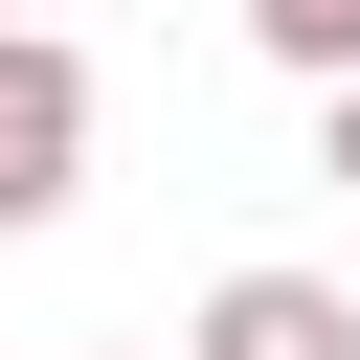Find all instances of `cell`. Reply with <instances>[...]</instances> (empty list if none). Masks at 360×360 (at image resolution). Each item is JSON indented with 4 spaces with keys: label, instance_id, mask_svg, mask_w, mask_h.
<instances>
[{
    "label": "cell",
    "instance_id": "6da1fadb",
    "mask_svg": "<svg viewBox=\"0 0 360 360\" xmlns=\"http://www.w3.org/2000/svg\"><path fill=\"white\" fill-rule=\"evenodd\" d=\"M90 202V45L68 22H0V248Z\"/></svg>",
    "mask_w": 360,
    "mask_h": 360
},
{
    "label": "cell",
    "instance_id": "7a4b0ae2",
    "mask_svg": "<svg viewBox=\"0 0 360 360\" xmlns=\"http://www.w3.org/2000/svg\"><path fill=\"white\" fill-rule=\"evenodd\" d=\"M180 360H360V292H338V270H225V292L180 315Z\"/></svg>",
    "mask_w": 360,
    "mask_h": 360
},
{
    "label": "cell",
    "instance_id": "3957f363",
    "mask_svg": "<svg viewBox=\"0 0 360 360\" xmlns=\"http://www.w3.org/2000/svg\"><path fill=\"white\" fill-rule=\"evenodd\" d=\"M248 45H270L292 90H338V68H360V0H248Z\"/></svg>",
    "mask_w": 360,
    "mask_h": 360
},
{
    "label": "cell",
    "instance_id": "277c9868",
    "mask_svg": "<svg viewBox=\"0 0 360 360\" xmlns=\"http://www.w3.org/2000/svg\"><path fill=\"white\" fill-rule=\"evenodd\" d=\"M315 180H360V68H338V90H315Z\"/></svg>",
    "mask_w": 360,
    "mask_h": 360
},
{
    "label": "cell",
    "instance_id": "5b68a950",
    "mask_svg": "<svg viewBox=\"0 0 360 360\" xmlns=\"http://www.w3.org/2000/svg\"><path fill=\"white\" fill-rule=\"evenodd\" d=\"M0 22H45V0H0Z\"/></svg>",
    "mask_w": 360,
    "mask_h": 360
}]
</instances>
